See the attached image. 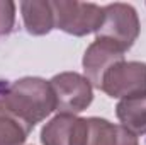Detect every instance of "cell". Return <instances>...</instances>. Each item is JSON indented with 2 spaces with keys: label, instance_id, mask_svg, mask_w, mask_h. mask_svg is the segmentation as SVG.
Wrapping results in <instances>:
<instances>
[{
  "label": "cell",
  "instance_id": "obj_7",
  "mask_svg": "<svg viewBox=\"0 0 146 145\" xmlns=\"http://www.w3.org/2000/svg\"><path fill=\"white\" fill-rule=\"evenodd\" d=\"M124 60V51L107 41L95 39L83 55V72L85 79L97 89L102 87L104 75L110 68Z\"/></svg>",
  "mask_w": 146,
  "mask_h": 145
},
{
  "label": "cell",
  "instance_id": "obj_1",
  "mask_svg": "<svg viewBox=\"0 0 146 145\" xmlns=\"http://www.w3.org/2000/svg\"><path fill=\"white\" fill-rule=\"evenodd\" d=\"M0 96L3 103L31 128L56 111V99L51 84L37 77H26L12 82L0 91Z\"/></svg>",
  "mask_w": 146,
  "mask_h": 145
},
{
  "label": "cell",
  "instance_id": "obj_10",
  "mask_svg": "<svg viewBox=\"0 0 146 145\" xmlns=\"http://www.w3.org/2000/svg\"><path fill=\"white\" fill-rule=\"evenodd\" d=\"M115 114L121 125L133 135L146 133V96L122 99L115 108Z\"/></svg>",
  "mask_w": 146,
  "mask_h": 145
},
{
  "label": "cell",
  "instance_id": "obj_4",
  "mask_svg": "<svg viewBox=\"0 0 146 145\" xmlns=\"http://www.w3.org/2000/svg\"><path fill=\"white\" fill-rule=\"evenodd\" d=\"M49 84L54 92L56 111L60 114H76L88 108L94 99L92 84L80 73L63 72L54 75Z\"/></svg>",
  "mask_w": 146,
  "mask_h": 145
},
{
  "label": "cell",
  "instance_id": "obj_12",
  "mask_svg": "<svg viewBox=\"0 0 146 145\" xmlns=\"http://www.w3.org/2000/svg\"><path fill=\"white\" fill-rule=\"evenodd\" d=\"M15 19V3L0 2V36H5L12 31Z\"/></svg>",
  "mask_w": 146,
  "mask_h": 145
},
{
  "label": "cell",
  "instance_id": "obj_6",
  "mask_svg": "<svg viewBox=\"0 0 146 145\" xmlns=\"http://www.w3.org/2000/svg\"><path fill=\"white\" fill-rule=\"evenodd\" d=\"M42 145H87L88 119L75 114H58L41 132Z\"/></svg>",
  "mask_w": 146,
  "mask_h": 145
},
{
  "label": "cell",
  "instance_id": "obj_2",
  "mask_svg": "<svg viewBox=\"0 0 146 145\" xmlns=\"http://www.w3.org/2000/svg\"><path fill=\"white\" fill-rule=\"evenodd\" d=\"M97 39L107 41L122 51H127L139 34V19L127 3H110L104 7V17L99 26Z\"/></svg>",
  "mask_w": 146,
  "mask_h": 145
},
{
  "label": "cell",
  "instance_id": "obj_9",
  "mask_svg": "<svg viewBox=\"0 0 146 145\" xmlns=\"http://www.w3.org/2000/svg\"><path fill=\"white\" fill-rule=\"evenodd\" d=\"M21 10H22L26 29L31 34L42 36L54 28V12H53L51 2H46V0L22 2Z\"/></svg>",
  "mask_w": 146,
  "mask_h": 145
},
{
  "label": "cell",
  "instance_id": "obj_5",
  "mask_svg": "<svg viewBox=\"0 0 146 145\" xmlns=\"http://www.w3.org/2000/svg\"><path fill=\"white\" fill-rule=\"evenodd\" d=\"M110 97L131 99L146 96V63L143 62H119L104 75L102 87Z\"/></svg>",
  "mask_w": 146,
  "mask_h": 145
},
{
  "label": "cell",
  "instance_id": "obj_11",
  "mask_svg": "<svg viewBox=\"0 0 146 145\" xmlns=\"http://www.w3.org/2000/svg\"><path fill=\"white\" fill-rule=\"evenodd\" d=\"M31 126L9 108L0 96V145H24Z\"/></svg>",
  "mask_w": 146,
  "mask_h": 145
},
{
  "label": "cell",
  "instance_id": "obj_8",
  "mask_svg": "<svg viewBox=\"0 0 146 145\" xmlns=\"http://www.w3.org/2000/svg\"><path fill=\"white\" fill-rule=\"evenodd\" d=\"M87 145H138V138L122 125H112L104 118H88Z\"/></svg>",
  "mask_w": 146,
  "mask_h": 145
},
{
  "label": "cell",
  "instance_id": "obj_3",
  "mask_svg": "<svg viewBox=\"0 0 146 145\" xmlns=\"http://www.w3.org/2000/svg\"><path fill=\"white\" fill-rule=\"evenodd\" d=\"M54 12V28L73 34V36H85L99 29L104 7L95 3H83V2H51Z\"/></svg>",
  "mask_w": 146,
  "mask_h": 145
}]
</instances>
